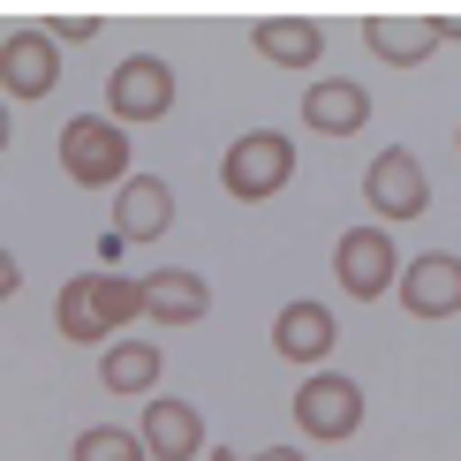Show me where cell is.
Returning a JSON list of instances; mask_svg holds the SVG:
<instances>
[{"instance_id":"10","label":"cell","mask_w":461,"mask_h":461,"mask_svg":"<svg viewBox=\"0 0 461 461\" xmlns=\"http://www.w3.org/2000/svg\"><path fill=\"white\" fill-rule=\"evenodd\" d=\"M167 227H175V189H167L159 175H129L122 189H113V220H106V235L113 242H159Z\"/></svg>"},{"instance_id":"6","label":"cell","mask_w":461,"mask_h":461,"mask_svg":"<svg viewBox=\"0 0 461 461\" xmlns=\"http://www.w3.org/2000/svg\"><path fill=\"white\" fill-rule=\"evenodd\" d=\"M333 280H340V295H356V303H378V295H393V280H401V242L386 235V227H348V235L333 242Z\"/></svg>"},{"instance_id":"9","label":"cell","mask_w":461,"mask_h":461,"mask_svg":"<svg viewBox=\"0 0 461 461\" xmlns=\"http://www.w3.org/2000/svg\"><path fill=\"white\" fill-rule=\"evenodd\" d=\"M393 295H401V311L409 318H454L461 311V258L454 249H424V258H401V280H393Z\"/></svg>"},{"instance_id":"8","label":"cell","mask_w":461,"mask_h":461,"mask_svg":"<svg viewBox=\"0 0 461 461\" xmlns=\"http://www.w3.org/2000/svg\"><path fill=\"white\" fill-rule=\"evenodd\" d=\"M53 84H61V46H53V31L46 23H15L0 38V99L31 106V99H46Z\"/></svg>"},{"instance_id":"14","label":"cell","mask_w":461,"mask_h":461,"mask_svg":"<svg viewBox=\"0 0 461 461\" xmlns=\"http://www.w3.org/2000/svg\"><path fill=\"white\" fill-rule=\"evenodd\" d=\"M137 295H144V318H151V325H197L204 311H212V287H204V273H182V265L144 273Z\"/></svg>"},{"instance_id":"13","label":"cell","mask_w":461,"mask_h":461,"mask_svg":"<svg viewBox=\"0 0 461 461\" xmlns=\"http://www.w3.org/2000/svg\"><path fill=\"white\" fill-rule=\"evenodd\" d=\"M363 122H371V91L356 76H311V91H303V129L311 137H356Z\"/></svg>"},{"instance_id":"12","label":"cell","mask_w":461,"mask_h":461,"mask_svg":"<svg viewBox=\"0 0 461 461\" xmlns=\"http://www.w3.org/2000/svg\"><path fill=\"white\" fill-rule=\"evenodd\" d=\"M333 340H340V318L325 311L318 295L280 303V318H273V356H280V363H318V371H325Z\"/></svg>"},{"instance_id":"1","label":"cell","mask_w":461,"mask_h":461,"mask_svg":"<svg viewBox=\"0 0 461 461\" xmlns=\"http://www.w3.org/2000/svg\"><path fill=\"white\" fill-rule=\"evenodd\" d=\"M129 318H144V295H137V280H122V273H76V280H61V295H53V333L76 340V348L122 340Z\"/></svg>"},{"instance_id":"15","label":"cell","mask_w":461,"mask_h":461,"mask_svg":"<svg viewBox=\"0 0 461 461\" xmlns=\"http://www.w3.org/2000/svg\"><path fill=\"white\" fill-rule=\"evenodd\" d=\"M363 46L393 68H424L438 53V23L431 15H363Z\"/></svg>"},{"instance_id":"16","label":"cell","mask_w":461,"mask_h":461,"mask_svg":"<svg viewBox=\"0 0 461 461\" xmlns=\"http://www.w3.org/2000/svg\"><path fill=\"white\" fill-rule=\"evenodd\" d=\"M249 46H258V61H273V68H311L325 53V31L311 23V15H258V23H249Z\"/></svg>"},{"instance_id":"22","label":"cell","mask_w":461,"mask_h":461,"mask_svg":"<svg viewBox=\"0 0 461 461\" xmlns=\"http://www.w3.org/2000/svg\"><path fill=\"white\" fill-rule=\"evenodd\" d=\"M8 137H15V122H8V99H0V151H8Z\"/></svg>"},{"instance_id":"18","label":"cell","mask_w":461,"mask_h":461,"mask_svg":"<svg viewBox=\"0 0 461 461\" xmlns=\"http://www.w3.org/2000/svg\"><path fill=\"white\" fill-rule=\"evenodd\" d=\"M68 461H144L137 424H84L76 447H68Z\"/></svg>"},{"instance_id":"2","label":"cell","mask_w":461,"mask_h":461,"mask_svg":"<svg viewBox=\"0 0 461 461\" xmlns=\"http://www.w3.org/2000/svg\"><path fill=\"white\" fill-rule=\"evenodd\" d=\"M287 182H295V137H287V129H242V137L227 144L220 189L235 204H265V197H280Z\"/></svg>"},{"instance_id":"3","label":"cell","mask_w":461,"mask_h":461,"mask_svg":"<svg viewBox=\"0 0 461 461\" xmlns=\"http://www.w3.org/2000/svg\"><path fill=\"white\" fill-rule=\"evenodd\" d=\"M61 175L76 189H122L137 167H129V129L106 122V113H76L61 122Z\"/></svg>"},{"instance_id":"23","label":"cell","mask_w":461,"mask_h":461,"mask_svg":"<svg viewBox=\"0 0 461 461\" xmlns=\"http://www.w3.org/2000/svg\"><path fill=\"white\" fill-rule=\"evenodd\" d=\"M204 461H242V454L235 447H204Z\"/></svg>"},{"instance_id":"11","label":"cell","mask_w":461,"mask_h":461,"mask_svg":"<svg viewBox=\"0 0 461 461\" xmlns=\"http://www.w3.org/2000/svg\"><path fill=\"white\" fill-rule=\"evenodd\" d=\"M137 447H144V461H197L204 454V416L175 393H151L144 424H137Z\"/></svg>"},{"instance_id":"4","label":"cell","mask_w":461,"mask_h":461,"mask_svg":"<svg viewBox=\"0 0 461 461\" xmlns=\"http://www.w3.org/2000/svg\"><path fill=\"white\" fill-rule=\"evenodd\" d=\"M182 99V76L175 61H159V53H129V61L106 68V122L137 129V122H167Z\"/></svg>"},{"instance_id":"24","label":"cell","mask_w":461,"mask_h":461,"mask_svg":"<svg viewBox=\"0 0 461 461\" xmlns=\"http://www.w3.org/2000/svg\"><path fill=\"white\" fill-rule=\"evenodd\" d=\"M454 144H461V137H454Z\"/></svg>"},{"instance_id":"21","label":"cell","mask_w":461,"mask_h":461,"mask_svg":"<svg viewBox=\"0 0 461 461\" xmlns=\"http://www.w3.org/2000/svg\"><path fill=\"white\" fill-rule=\"evenodd\" d=\"M242 461H311L303 447H258V454H242Z\"/></svg>"},{"instance_id":"19","label":"cell","mask_w":461,"mask_h":461,"mask_svg":"<svg viewBox=\"0 0 461 461\" xmlns=\"http://www.w3.org/2000/svg\"><path fill=\"white\" fill-rule=\"evenodd\" d=\"M84 38H99L91 15H68V23H53V46H84Z\"/></svg>"},{"instance_id":"20","label":"cell","mask_w":461,"mask_h":461,"mask_svg":"<svg viewBox=\"0 0 461 461\" xmlns=\"http://www.w3.org/2000/svg\"><path fill=\"white\" fill-rule=\"evenodd\" d=\"M15 287H23V265H15V258H8V249H0V303H8V295H15Z\"/></svg>"},{"instance_id":"5","label":"cell","mask_w":461,"mask_h":461,"mask_svg":"<svg viewBox=\"0 0 461 461\" xmlns=\"http://www.w3.org/2000/svg\"><path fill=\"white\" fill-rule=\"evenodd\" d=\"M363 197H371L378 227H401V220H424L431 212V175L409 144H386L371 167H363Z\"/></svg>"},{"instance_id":"7","label":"cell","mask_w":461,"mask_h":461,"mask_svg":"<svg viewBox=\"0 0 461 461\" xmlns=\"http://www.w3.org/2000/svg\"><path fill=\"white\" fill-rule=\"evenodd\" d=\"M295 424H303V438H318V447H340V438H356V424H363V386L348 371H311L295 386Z\"/></svg>"},{"instance_id":"17","label":"cell","mask_w":461,"mask_h":461,"mask_svg":"<svg viewBox=\"0 0 461 461\" xmlns=\"http://www.w3.org/2000/svg\"><path fill=\"white\" fill-rule=\"evenodd\" d=\"M99 386L106 393H159V348H151V340H106V348H99Z\"/></svg>"}]
</instances>
